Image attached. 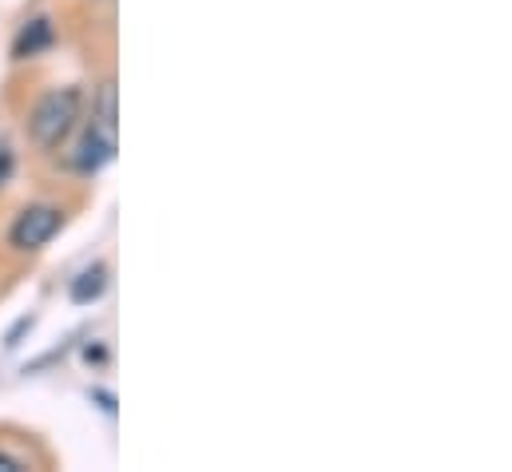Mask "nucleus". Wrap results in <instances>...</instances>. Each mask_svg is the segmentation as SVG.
I'll return each instance as SVG.
<instances>
[{
	"mask_svg": "<svg viewBox=\"0 0 512 472\" xmlns=\"http://www.w3.org/2000/svg\"><path fill=\"white\" fill-rule=\"evenodd\" d=\"M32 326H36V318H32V314H28V318H20V322H16V326L4 334V346H8V350H16V346H20V338H24Z\"/></svg>",
	"mask_w": 512,
	"mask_h": 472,
	"instance_id": "nucleus-8",
	"label": "nucleus"
},
{
	"mask_svg": "<svg viewBox=\"0 0 512 472\" xmlns=\"http://www.w3.org/2000/svg\"><path fill=\"white\" fill-rule=\"evenodd\" d=\"M92 397L100 401V409H104V413H116V397H112V393H104V389H92Z\"/></svg>",
	"mask_w": 512,
	"mask_h": 472,
	"instance_id": "nucleus-10",
	"label": "nucleus"
},
{
	"mask_svg": "<svg viewBox=\"0 0 512 472\" xmlns=\"http://www.w3.org/2000/svg\"><path fill=\"white\" fill-rule=\"evenodd\" d=\"M84 108H88V92L80 84H52V88H44L28 104V112H24V139H28V147L36 155H44V159L60 155L72 143V135H76L80 119H84Z\"/></svg>",
	"mask_w": 512,
	"mask_h": 472,
	"instance_id": "nucleus-1",
	"label": "nucleus"
},
{
	"mask_svg": "<svg viewBox=\"0 0 512 472\" xmlns=\"http://www.w3.org/2000/svg\"><path fill=\"white\" fill-rule=\"evenodd\" d=\"M64 227H68V207H64V203H48V199L24 203V207L12 215L8 231H4V246H8L12 254H20V258H24V254H40Z\"/></svg>",
	"mask_w": 512,
	"mask_h": 472,
	"instance_id": "nucleus-2",
	"label": "nucleus"
},
{
	"mask_svg": "<svg viewBox=\"0 0 512 472\" xmlns=\"http://www.w3.org/2000/svg\"><path fill=\"white\" fill-rule=\"evenodd\" d=\"M92 4H112V0H92Z\"/></svg>",
	"mask_w": 512,
	"mask_h": 472,
	"instance_id": "nucleus-11",
	"label": "nucleus"
},
{
	"mask_svg": "<svg viewBox=\"0 0 512 472\" xmlns=\"http://www.w3.org/2000/svg\"><path fill=\"white\" fill-rule=\"evenodd\" d=\"M108 346H100V342H92V346H84V365H108Z\"/></svg>",
	"mask_w": 512,
	"mask_h": 472,
	"instance_id": "nucleus-9",
	"label": "nucleus"
},
{
	"mask_svg": "<svg viewBox=\"0 0 512 472\" xmlns=\"http://www.w3.org/2000/svg\"><path fill=\"white\" fill-rule=\"evenodd\" d=\"M116 135L112 131H104L100 123H92V119L84 116L80 119V127H76V143H72V151H68V167L76 171V175H84V179H96L112 159H116Z\"/></svg>",
	"mask_w": 512,
	"mask_h": 472,
	"instance_id": "nucleus-3",
	"label": "nucleus"
},
{
	"mask_svg": "<svg viewBox=\"0 0 512 472\" xmlns=\"http://www.w3.org/2000/svg\"><path fill=\"white\" fill-rule=\"evenodd\" d=\"M44 461H36L32 453H12L0 445V472H24V469H40Z\"/></svg>",
	"mask_w": 512,
	"mask_h": 472,
	"instance_id": "nucleus-6",
	"label": "nucleus"
},
{
	"mask_svg": "<svg viewBox=\"0 0 512 472\" xmlns=\"http://www.w3.org/2000/svg\"><path fill=\"white\" fill-rule=\"evenodd\" d=\"M108 278H112L108 262L84 266V270L72 278V286H68V302H72V306H92V302H100L104 290H108Z\"/></svg>",
	"mask_w": 512,
	"mask_h": 472,
	"instance_id": "nucleus-5",
	"label": "nucleus"
},
{
	"mask_svg": "<svg viewBox=\"0 0 512 472\" xmlns=\"http://www.w3.org/2000/svg\"><path fill=\"white\" fill-rule=\"evenodd\" d=\"M12 175H16V151L12 147H0V191L12 183Z\"/></svg>",
	"mask_w": 512,
	"mask_h": 472,
	"instance_id": "nucleus-7",
	"label": "nucleus"
},
{
	"mask_svg": "<svg viewBox=\"0 0 512 472\" xmlns=\"http://www.w3.org/2000/svg\"><path fill=\"white\" fill-rule=\"evenodd\" d=\"M52 48H56V20L52 16H32L12 36V64H28V60L52 52Z\"/></svg>",
	"mask_w": 512,
	"mask_h": 472,
	"instance_id": "nucleus-4",
	"label": "nucleus"
}]
</instances>
